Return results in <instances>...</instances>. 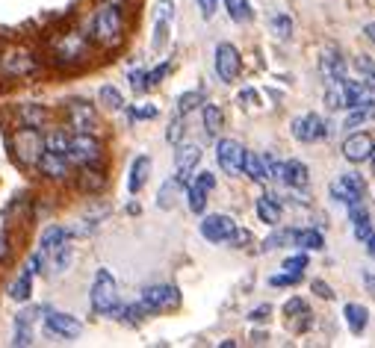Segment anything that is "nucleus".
<instances>
[{"mask_svg":"<svg viewBox=\"0 0 375 348\" xmlns=\"http://www.w3.org/2000/svg\"><path fill=\"white\" fill-rule=\"evenodd\" d=\"M121 30H124V18H121L119 4H104L101 9L95 12V18H92V36L101 42V44H116L121 39Z\"/></svg>","mask_w":375,"mask_h":348,"instance_id":"nucleus-1","label":"nucleus"},{"mask_svg":"<svg viewBox=\"0 0 375 348\" xmlns=\"http://www.w3.org/2000/svg\"><path fill=\"white\" fill-rule=\"evenodd\" d=\"M89 301H92V310L97 313V316H109V313L116 310V304H119V287H116V277H112L107 269H97Z\"/></svg>","mask_w":375,"mask_h":348,"instance_id":"nucleus-2","label":"nucleus"},{"mask_svg":"<svg viewBox=\"0 0 375 348\" xmlns=\"http://www.w3.org/2000/svg\"><path fill=\"white\" fill-rule=\"evenodd\" d=\"M15 145V157H18L21 165H36L42 151H44V133L42 127H21L12 139Z\"/></svg>","mask_w":375,"mask_h":348,"instance_id":"nucleus-3","label":"nucleus"},{"mask_svg":"<svg viewBox=\"0 0 375 348\" xmlns=\"http://www.w3.org/2000/svg\"><path fill=\"white\" fill-rule=\"evenodd\" d=\"M69 157L74 165H97L101 162V142H97L92 133H74L71 142H69Z\"/></svg>","mask_w":375,"mask_h":348,"instance_id":"nucleus-4","label":"nucleus"},{"mask_svg":"<svg viewBox=\"0 0 375 348\" xmlns=\"http://www.w3.org/2000/svg\"><path fill=\"white\" fill-rule=\"evenodd\" d=\"M89 51V39L80 30H69L54 42V56L56 62H80Z\"/></svg>","mask_w":375,"mask_h":348,"instance_id":"nucleus-5","label":"nucleus"},{"mask_svg":"<svg viewBox=\"0 0 375 348\" xmlns=\"http://www.w3.org/2000/svg\"><path fill=\"white\" fill-rule=\"evenodd\" d=\"M139 301L145 304L148 313H160V310H174L181 304V292L172 284H157V287H145Z\"/></svg>","mask_w":375,"mask_h":348,"instance_id":"nucleus-6","label":"nucleus"},{"mask_svg":"<svg viewBox=\"0 0 375 348\" xmlns=\"http://www.w3.org/2000/svg\"><path fill=\"white\" fill-rule=\"evenodd\" d=\"M242 160H246V148L237 139H219L216 145V162L227 177H239L242 174Z\"/></svg>","mask_w":375,"mask_h":348,"instance_id":"nucleus-7","label":"nucleus"},{"mask_svg":"<svg viewBox=\"0 0 375 348\" xmlns=\"http://www.w3.org/2000/svg\"><path fill=\"white\" fill-rule=\"evenodd\" d=\"M292 136H296L299 142H304V145H314V142L328 136V127H325L322 115L304 112V115H299V119H292Z\"/></svg>","mask_w":375,"mask_h":348,"instance_id":"nucleus-8","label":"nucleus"},{"mask_svg":"<svg viewBox=\"0 0 375 348\" xmlns=\"http://www.w3.org/2000/svg\"><path fill=\"white\" fill-rule=\"evenodd\" d=\"M0 71L6 77H30L39 71V59L27 51H9L0 56Z\"/></svg>","mask_w":375,"mask_h":348,"instance_id":"nucleus-9","label":"nucleus"},{"mask_svg":"<svg viewBox=\"0 0 375 348\" xmlns=\"http://www.w3.org/2000/svg\"><path fill=\"white\" fill-rule=\"evenodd\" d=\"M239 68H242V59H239V51L231 44V42H222L216 47V74L222 83H234L239 77Z\"/></svg>","mask_w":375,"mask_h":348,"instance_id":"nucleus-10","label":"nucleus"},{"mask_svg":"<svg viewBox=\"0 0 375 348\" xmlns=\"http://www.w3.org/2000/svg\"><path fill=\"white\" fill-rule=\"evenodd\" d=\"M234 230H237V222L231 219V215H225V212L204 215V222H201V236L207 242H213V245L227 242V236H231Z\"/></svg>","mask_w":375,"mask_h":348,"instance_id":"nucleus-11","label":"nucleus"},{"mask_svg":"<svg viewBox=\"0 0 375 348\" xmlns=\"http://www.w3.org/2000/svg\"><path fill=\"white\" fill-rule=\"evenodd\" d=\"M331 198L334 201H340V204H352V201H361L364 198V192H367V186H364V180L357 177V174H343V177H337V180H331Z\"/></svg>","mask_w":375,"mask_h":348,"instance_id":"nucleus-12","label":"nucleus"},{"mask_svg":"<svg viewBox=\"0 0 375 348\" xmlns=\"http://www.w3.org/2000/svg\"><path fill=\"white\" fill-rule=\"evenodd\" d=\"M44 330H47L51 337H56V340H77L80 330H83V325H80L74 316H69V313H54V310H47V316H44Z\"/></svg>","mask_w":375,"mask_h":348,"instance_id":"nucleus-13","label":"nucleus"},{"mask_svg":"<svg viewBox=\"0 0 375 348\" xmlns=\"http://www.w3.org/2000/svg\"><path fill=\"white\" fill-rule=\"evenodd\" d=\"M69 127L74 133H95L97 127V115H95V107L86 104V101H71L69 104Z\"/></svg>","mask_w":375,"mask_h":348,"instance_id":"nucleus-14","label":"nucleus"},{"mask_svg":"<svg viewBox=\"0 0 375 348\" xmlns=\"http://www.w3.org/2000/svg\"><path fill=\"white\" fill-rule=\"evenodd\" d=\"M36 169H39L44 177H51V180H62V177H69L71 160L65 157V154H56V151H42V157H39V162H36Z\"/></svg>","mask_w":375,"mask_h":348,"instance_id":"nucleus-15","label":"nucleus"},{"mask_svg":"<svg viewBox=\"0 0 375 348\" xmlns=\"http://www.w3.org/2000/svg\"><path fill=\"white\" fill-rule=\"evenodd\" d=\"M201 162V148L198 145H181L177 142V154H174V165H177V177L189 184V177L195 172V165Z\"/></svg>","mask_w":375,"mask_h":348,"instance_id":"nucleus-16","label":"nucleus"},{"mask_svg":"<svg viewBox=\"0 0 375 348\" xmlns=\"http://www.w3.org/2000/svg\"><path fill=\"white\" fill-rule=\"evenodd\" d=\"M372 148H375V142H372L369 133H352V136L343 142V157H346L349 162H364V160H369Z\"/></svg>","mask_w":375,"mask_h":348,"instance_id":"nucleus-17","label":"nucleus"},{"mask_svg":"<svg viewBox=\"0 0 375 348\" xmlns=\"http://www.w3.org/2000/svg\"><path fill=\"white\" fill-rule=\"evenodd\" d=\"M272 157L266 154V157H260V154H251V151H246V160H242V174H249L254 184H266L269 180V172H272Z\"/></svg>","mask_w":375,"mask_h":348,"instance_id":"nucleus-18","label":"nucleus"},{"mask_svg":"<svg viewBox=\"0 0 375 348\" xmlns=\"http://www.w3.org/2000/svg\"><path fill=\"white\" fill-rule=\"evenodd\" d=\"M281 184L290 186V189H304L307 184H311V172H307V165L302 160H290V162H284Z\"/></svg>","mask_w":375,"mask_h":348,"instance_id":"nucleus-19","label":"nucleus"},{"mask_svg":"<svg viewBox=\"0 0 375 348\" xmlns=\"http://www.w3.org/2000/svg\"><path fill=\"white\" fill-rule=\"evenodd\" d=\"M254 207H257V219L263 222V224L275 227V224L281 222V201H278V195H272V192L260 195Z\"/></svg>","mask_w":375,"mask_h":348,"instance_id":"nucleus-20","label":"nucleus"},{"mask_svg":"<svg viewBox=\"0 0 375 348\" xmlns=\"http://www.w3.org/2000/svg\"><path fill=\"white\" fill-rule=\"evenodd\" d=\"M322 77H325V83H343L349 74H346V59L340 56L337 51H325V56H322Z\"/></svg>","mask_w":375,"mask_h":348,"instance_id":"nucleus-21","label":"nucleus"},{"mask_svg":"<svg viewBox=\"0 0 375 348\" xmlns=\"http://www.w3.org/2000/svg\"><path fill=\"white\" fill-rule=\"evenodd\" d=\"M151 174V157H136L133 165H130V177H127V189L130 195H139L142 186H145V180H148Z\"/></svg>","mask_w":375,"mask_h":348,"instance_id":"nucleus-22","label":"nucleus"},{"mask_svg":"<svg viewBox=\"0 0 375 348\" xmlns=\"http://www.w3.org/2000/svg\"><path fill=\"white\" fill-rule=\"evenodd\" d=\"M42 310H21L15 319V345H32V322H36Z\"/></svg>","mask_w":375,"mask_h":348,"instance_id":"nucleus-23","label":"nucleus"},{"mask_svg":"<svg viewBox=\"0 0 375 348\" xmlns=\"http://www.w3.org/2000/svg\"><path fill=\"white\" fill-rule=\"evenodd\" d=\"M343 316H346V325H349V330L355 337H361L364 330H367V325H369V310L364 307V304H346L343 307Z\"/></svg>","mask_w":375,"mask_h":348,"instance_id":"nucleus-24","label":"nucleus"},{"mask_svg":"<svg viewBox=\"0 0 375 348\" xmlns=\"http://www.w3.org/2000/svg\"><path fill=\"white\" fill-rule=\"evenodd\" d=\"M65 242H71V230H65V227H44V234H42V245H39V251H44L47 257H51L56 248H62Z\"/></svg>","mask_w":375,"mask_h":348,"instance_id":"nucleus-25","label":"nucleus"},{"mask_svg":"<svg viewBox=\"0 0 375 348\" xmlns=\"http://www.w3.org/2000/svg\"><path fill=\"white\" fill-rule=\"evenodd\" d=\"M30 295H32V269L27 266L18 277L12 280V287H9V298H12V301H18V304H24V301H30Z\"/></svg>","mask_w":375,"mask_h":348,"instance_id":"nucleus-26","label":"nucleus"},{"mask_svg":"<svg viewBox=\"0 0 375 348\" xmlns=\"http://www.w3.org/2000/svg\"><path fill=\"white\" fill-rule=\"evenodd\" d=\"M369 119H375V101H372V97H364L361 104L349 109V115H346V130L361 127V124L369 121Z\"/></svg>","mask_w":375,"mask_h":348,"instance_id":"nucleus-27","label":"nucleus"},{"mask_svg":"<svg viewBox=\"0 0 375 348\" xmlns=\"http://www.w3.org/2000/svg\"><path fill=\"white\" fill-rule=\"evenodd\" d=\"M292 242H296V245L302 248V251H322V248H325L322 234H319V230H314V227L292 230Z\"/></svg>","mask_w":375,"mask_h":348,"instance_id":"nucleus-28","label":"nucleus"},{"mask_svg":"<svg viewBox=\"0 0 375 348\" xmlns=\"http://www.w3.org/2000/svg\"><path fill=\"white\" fill-rule=\"evenodd\" d=\"M184 180L181 177H172V180H166V184H162V189H160V195H157V207L160 210H172L174 207V201H177V195L184 192Z\"/></svg>","mask_w":375,"mask_h":348,"instance_id":"nucleus-29","label":"nucleus"},{"mask_svg":"<svg viewBox=\"0 0 375 348\" xmlns=\"http://www.w3.org/2000/svg\"><path fill=\"white\" fill-rule=\"evenodd\" d=\"M44 119H47V112H44L42 104H21L18 107V121H21V127H42Z\"/></svg>","mask_w":375,"mask_h":348,"instance_id":"nucleus-30","label":"nucleus"},{"mask_svg":"<svg viewBox=\"0 0 375 348\" xmlns=\"http://www.w3.org/2000/svg\"><path fill=\"white\" fill-rule=\"evenodd\" d=\"M225 9L231 15V21H237V24H249L254 18V9L249 0H225Z\"/></svg>","mask_w":375,"mask_h":348,"instance_id":"nucleus-31","label":"nucleus"},{"mask_svg":"<svg viewBox=\"0 0 375 348\" xmlns=\"http://www.w3.org/2000/svg\"><path fill=\"white\" fill-rule=\"evenodd\" d=\"M222 121H225L222 109H219L216 104H204V133H207V136H219Z\"/></svg>","mask_w":375,"mask_h":348,"instance_id":"nucleus-32","label":"nucleus"},{"mask_svg":"<svg viewBox=\"0 0 375 348\" xmlns=\"http://www.w3.org/2000/svg\"><path fill=\"white\" fill-rule=\"evenodd\" d=\"M69 142H71V136L65 133V130H51V133H44V151L69 154Z\"/></svg>","mask_w":375,"mask_h":348,"instance_id":"nucleus-33","label":"nucleus"},{"mask_svg":"<svg viewBox=\"0 0 375 348\" xmlns=\"http://www.w3.org/2000/svg\"><path fill=\"white\" fill-rule=\"evenodd\" d=\"M97 101H101L107 109H112V112L124 109V97H121V92L116 86H101V92H97Z\"/></svg>","mask_w":375,"mask_h":348,"instance_id":"nucleus-34","label":"nucleus"},{"mask_svg":"<svg viewBox=\"0 0 375 348\" xmlns=\"http://www.w3.org/2000/svg\"><path fill=\"white\" fill-rule=\"evenodd\" d=\"M186 204L195 215H201L204 207H207V192L201 186H195V184H186Z\"/></svg>","mask_w":375,"mask_h":348,"instance_id":"nucleus-35","label":"nucleus"},{"mask_svg":"<svg viewBox=\"0 0 375 348\" xmlns=\"http://www.w3.org/2000/svg\"><path fill=\"white\" fill-rule=\"evenodd\" d=\"M101 186H104V174L95 172V165H83V174H80V189L97 192Z\"/></svg>","mask_w":375,"mask_h":348,"instance_id":"nucleus-36","label":"nucleus"},{"mask_svg":"<svg viewBox=\"0 0 375 348\" xmlns=\"http://www.w3.org/2000/svg\"><path fill=\"white\" fill-rule=\"evenodd\" d=\"M201 101H204V95L201 92H186V95H181L177 97V109H174V115H186L195 109V107H201Z\"/></svg>","mask_w":375,"mask_h":348,"instance_id":"nucleus-37","label":"nucleus"},{"mask_svg":"<svg viewBox=\"0 0 375 348\" xmlns=\"http://www.w3.org/2000/svg\"><path fill=\"white\" fill-rule=\"evenodd\" d=\"M169 27H172V21L154 18V42H151L154 51H162V47H166V42H169Z\"/></svg>","mask_w":375,"mask_h":348,"instance_id":"nucleus-38","label":"nucleus"},{"mask_svg":"<svg viewBox=\"0 0 375 348\" xmlns=\"http://www.w3.org/2000/svg\"><path fill=\"white\" fill-rule=\"evenodd\" d=\"M272 32L281 42H287L292 36V18H290V15H275V18H272Z\"/></svg>","mask_w":375,"mask_h":348,"instance_id":"nucleus-39","label":"nucleus"},{"mask_svg":"<svg viewBox=\"0 0 375 348\" xmlns=\"http://www.w3.org/2000/svg\"><path fill=\"white\" fill-rule=\"evenodd\" d=\"M51 257H54V272H56V275H59V272H65V269L71 266V245L65 242L62 248H56V251H54Z\"/></svg>","mask_w":375,"mask_h":348,"instance_id":"nucleus-40","label":"nucleus"},{"mask_svg":"<svg viewBox=\"0 0 375 348\" xmlns=\"http://www.w3.org/2000/svg\"><path fill=\"white\" fill-rule=\"evenodd\" d=\"M290 242H292V230H278V234L263 239V248H260V251H275V248H284Z\"/></svg>","mask_w":375,"mask_h":348,"instance_id":"nucleus-41","label":"nucleus"},{"mask_svg":"<svg viewBox=\"0 0 375 348\" xmlns=\"http://www.w3.org/2000/svg\"><path fill=\"white\" fill-rule=\"evenodd\" d=\"M169 71H172V62H162V65H157L154 71H148V74H145V86H148V89H157L160 83H162V77H166Z\"/></svg>","mask_w":375,"mask_h":348,"instance_id":"nucleus-42","label":"nucleus"},{"mask_svg":"<svg viewBox=\"0 0 375 348\" xmlns=\"http://www.w3.org/2000/svg\"><path fill=\"white\" fill-rule=\"evenodd\" d=\"M281 269L290 272V275H302V272L307 269V257H304V254H292V257L284 260V266H281Z\"/></svg>","mask_w":375,"mask_h":348,"instance_id":"nucleus-43","label":"nucleus"},{"mask_svg":"<svg viewBox=\"0 0 375 348\" xmlns=\"http://www.w3.org/2000/svg\"><path fill=\"white\" fill-rule=\"evenodd\" d=\"M166 139L172 142V145H177L184 139V115H174V119L169 121V130H166Z\"/></svg>","mask_w":375,"mask_h":348,"instance_id":"nucleus-44","label":"nucleus"},{"mask_svg":"<svg viewBox=\"0 0 375 348\" xmlns=\"http://www.w3.org/2000/svg\"><path fill=\"white\" fill-rule=\"evenodd\" d=\"M302 313H307V301H304V298H290V301L284 304V316L287 319H296V316H302Z\"/></svg>","mask_w":375,"mask_h":348,"instance_id":"nucleus-45","label":"nucleus"},{"mask_svg":"<svg viewBox=\"0 0 375 348\" xmlns=\"http://www.w3.org/2000/svg\"><path fill=\"white\" fill-rule=\"evenodd\" d=\"M189 184L201 186L204 192H213V186H216V177L210 174V172H198V174H195V177H189Z\"/></svg>","mask_w":375,"mask_h":348,"instance_id":"nucleus-46","label":"nucleus"},{"mask_svg":"<svg viewBox=\"0 0 375 348\" xmlns=\"http://www.w3.org/2000/svg\"><path fill=\"white\" fill-rule=\"evenodd\" d=\"M154 18H162V21H172L174 18V4H172V0H157Z\"/></svg>","mask_w":375,"mask_h":348,"instance_id":"nucleus-47","label":"nucleus"},{"mask_svg":"<svg viewBox=\"0 0 375 348\" xmlns=\"http://www.w3.org/2000/svg\"><path fill=\"white\" fill-rule=\"evenodd\" d=\"M299 280H302V275H290V272H284V275H275V277L269 280V284H272V287H292V284H299Z\"/></svg>","mask_w":375,"mask_h":348,"instance_id":"nucleus-48","label":"nucleus"},{"mask_svg":"<svg viewBox=\"0 0 375 348\" xmlns=\"http://www.w3.org/2000/svg\"><path fill=\"white\" fill-rule=\"evenodd\" d=\"M246 242H251V234H249V230H239V227H237L234 234L227 236V245H234V248H242Z\"/></svg>","mask_w":375,"mask_h":348,"instance_id":"nucleus-49","label":"nucleus"},{"mask_svg":"<svg viewBox=\"0 0 375 348\" xmlns=\"http://www.w3.org/2000/svg\"><path fill=\"white\" fill-rule=\"evenodd\" d=\"M355 68L361 71V77H364V74H375V62H372L369 56H357V59H355Z\"/></svg>","mask_w":375,"mask_h":348,"instance_id":"nucleus-50","label":"nucleus"},{"mask_svg":"<svg viewBox=\"0 0 375 348\" xmlns=\"http://www.w3.org/2000/svg\"><path fill=\"white\" fill-rule=\"evenodd\" d=\"M154 115H157L154 107H133V109H130V119H133V121H139V119H154Z\"/></svg>","mask_w":375,"mask_h":348,"instance_id":"nucleus-51","label":"nucleus"},{"mask_svg":"<svg viewBox=\"0 0 375 348\" xmlns=\"http://www.w3.org/2000/svg\"><path fill=\"white\" fill-rule=\"evenodd\" d=\"M314 292L319 298H325V301H334V292H331V287L325 284V280H314Z\"/></svg>","mask_w":375,"mask_h":348,"instance_id":"nucleus-52","label":"nucleus"},{"mask_svg":"<svg viewBox=\"0 0 375 348\" xmlns=\"http://www.w3.org/2000/svg\"><path fill=\"white\" fill-rule=\"evenodd\" d=\"M130 86H133V92H148V86H145V71H130Z\"/></svg>","mask_w":375,"mask_h":348,"instance_id":"nucleus-53","label":"nucleus"},{"mask_svg":"<svg viewBox=\"0 0 375 348\" xmlns=\"http://www.w3.org/2000/svg\"><path fill=\"white\" fill-rule=\"evenodd\" d=\"M269 313H272V307H269V304H260L257 310H251V313H249V319H251V322H266V319H269Z\"/></svg>","mask_w":375,"mask_h":348,"instance_id":"nucleus-54","label":"nucleus"},{"mask_svg":"<svg viewBox=\"0 0 375 348\" xmlns=\"http://www.w3.org/2000/svg\"><path fill=\"white\" fill-rule=\"evenodd\" d=\"M195 4H198V9H201L204 18H213V12H216V4H219V0H195Z\"/></svg>","mask_w":375,"mask_h":348,"instance_id":"nucleus-55","label":"nucleus"},{"mask_svg":"<svg viewBox=\"0 0 375 348\" xmlns=\"http://www.w3.org/2000/svg\"><path fill=\"white\" fill-rule=\"evenodd\" d=\"M372 234V227H369V222H355V239H361V242H367V236Z\"/></svg>","mask_w":375,"mask_h":348,"instance_id":"nucleus-56","label":"nucleus"},{"mask_svg":"<svg viewBox=\"0 0 375 348\" xmlns=\"http://www.w3.org/2000/svg\"><path fill=\"white\" fill-rule=\"evenodd\" d=\"M364 36H367V39H369V42H372V44H375V21H372V24H367V27H364Z\"/></svg>","mask_w":375,"mask_h":348,"instance_id":"nucleus-57","label":"nucleus"},{"mask_svg":"<svg viewBox=\"0 0 375 348\" xmlns=\"http://www.w3.org/2000/svg\"><path fill=\"white\" fill-rule=\"evenodd\" d=\"M364 280H367V289L375 295V275H369V272H364Z\"/></svg>","mask_w":375,"mask_h":348,"instance_id":"nucleus-58","label":"nucleus"},{"mask_svg":"<svg viewBox=\"0 0 375 348\" xmlns=\"http://www.w3.org/2000/svg\"><path fill=\"white\" fill-rule=\"evenodd\" d=\"M367 251H369V257L375 260V234H369V236H367Z\"/></svg>","mask_w":375,"mask_h":348,"instance_id":"nucleus-59","label":"nucleus"},{"mask_svg":"<svg viewBox=\"0 0 375 348\" xmlns=\"http://www.w3.org/2000/svg\"><path fill=\"white\" fill-rule=\"evenodd\" d=\"M6 251H9V239H6V236H0V260L6 257Z\"/></svg>","mask_w":375,"mask_h":348,"instance_id":"nucleus-60","label":"nucleus"},{"mask_svg":"<svg viewBox=\"0 0 375 348\" xmlns=\"http://www.w3.org/2000/svg\"><path fill=\"white\" fill-rule=\"evenodd\" d=\"M266 340H269V337H266V334H254V337H251V342H257V345H263V342H266Z\"/></svg>","mask_w":375,"mask_h":348,"instance_id":"nucleus-61","label":"nucleus"},{"mask_svg":"<svg viewBox=\"0 0 375 348\" xmlns=\"http://www.w3.org/2000/svg\"><path fill=\"white\" fill-rule=\"evenodd\" d=\"M369 160H372V165H375V148H372V154H369Z\"/></svg>","mask_w":375,"mask_h":348,"instance_id":"nucleus-62","label":"nucleus"}]
</instances>
